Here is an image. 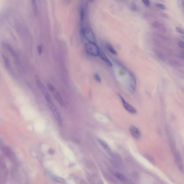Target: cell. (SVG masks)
I'll return each mask as SVG.
<instances>
[{"label": "cell", "instance_id": "obj_4", "mask_svg": "<svg viewBox=\"0 0 184 184\" xmlns=\"http://www.w3.org/2000/svg\"><path fill=\"white\" fill-rule=\"evenodd\" d=\"M48 88L49 89L50 91L51 92L53 96L57 100V101L58 102V103L61 105L63 106L64 105V103L62 97L61 95L60 92L58 91L57 89L55 88L54 86H52L51 84H48Z\"/></svg>", "mask_w": 184, "mask_h": 184}, {"label": "cell", "instance_id": "obj_10", "mask_svg": "<svg viewBox=\"0 0 184 184\" xmlns=\"http://www.w3.org/2000/svg\"><path fill=\"white\" fill-rule=\"evenodd\" d=\"M31 7H32V8H33V11L34 15L35 16H38L39 11H38V7H37L36 1L33 0L31 1Z\"/></svg>", "mask_w": 184, "mask_h": 184}, {"label": "cell", "instance_id": "obj_1", "mask_svg": "<svg viewBox=\"0 0 184 184\" xmlns=\"http://www.w3.org/2000/svg\"><path fill=\"white\" fill-rule=\"evenodd\" d=\"M43 96H44L45 100L47 102V105L49 107L50 111L51 112L52 115L54 117L55 120H56V122H57L58 124L60 126H62L63 119L62 116L60 114L58 110L57 109L56 106H55L54 102L51 100L48 91L43 93Z\"/></svg>", "mask_w": 184, "mask_h": 184}, {"label": "cell", "instance_id": "obj_6", "mask_svg": "<svg viewBox=\"0 0 184 184\" xmlns=\"http://www.w3.org/2000/svg\"><path fill=\"white\" fill-rule=\"evenodd\" d=\"M130 133L132 136V137L134 138L135 139H139L141 136V133L140 131L138 129L137 127H136L133 125H132L129 128Z\"/></svg>", "mask_w": 184, "mask_h": 184}, {"label": "cell", "instance_id": "obj_17", "mask_svg": "<svg viewBox=\"0 0 184 184\" xmlns=\"http://www.w3.org/2000/svg\"><path fill=\"white\" fill-rule=\"evenodd\" d=\"M142 2L144 3V5H146V7H149L150 5V2L149 1H148V0H145V1L144 0Z\"/></svg>", "mask_w": 184, "mask_h": 184}, {"label": "cell", "instance_id": "obj_18", "mask_svg": "<svg viewBox=\"0 0 184 184\" xmlns=\"http://www.w3.org/2000/svg\"><path fill=\"white\" fill-rule=\"evenodd\" d=\"M178 46L180 47L182 49H184V42H180L178 43Z\"/></svg>", "mask_w": 184, "mask_h": 184}, {"label": "cell", "instance_id": "obj_7", "mask_svg": "<svg viewBox=\"0 0 184 184\" xmlns=\"http://www.w3.org/2000/svg\"><path fill=\"white\" fill-rule=\"evenodd\" d=\"M129 85H130V90L131 92L133 93L136 90V86H137V83H136V80L135 78V76L133 75V74H132V73H130V82H129Z\"/></svg>", "mask_w": 184, "mask_h": 184}, {"label": "cell", "instance_id": "obj_11", "mask_svg": "<svg viewBox=\"0 0 184 184\" xmlns=\"http://www.w3.org/2000/svg\"><path fill=\"white\" fill-rule=\"evenodd\" d=\"M106 47L107 49L109 50L110 52L113 55H117V51H116V50L114 49V47H112L111 44H109V43H106Z\"/></svg>", "mask_w": 184, "mask_h": 184}, {"label": "cell", "instance_id": "obj_13", "mask_svg": "<svg viewBox=\"0 0 184 184\" xmlns=\"http://www.w3.org/2000/svg\"><path fill=\"white\" fill-rule=\"evenodd\" d=\"M155 5H156L157 8H159L161 9H163V10L166 9L165 5H163V4H162V3H156V4H155Z\"/></svg>", "mask_w": 184, "mask_h": 184}, {"label": "cell", "instance_id": "obj_2", "mask_svg": "<svg viewBox=\"0 0 184 184\" xmlns=\"http://www.w3.org/2000/svg\"><path fill=\"white\" fill-rule=\"evenodd\" d=\"M82 35L83 39L88 43H96V39L95 34L89 27H82Z\"/></svg>", "mask_w": 184, "mask_h": 184}, {"label": "cell", "instance_id": "obj_14", "mask_svg": "<svg viewBox=\"0 0 184 184\" xmlns=\"http://www.w3.org/2000/svg\"><path fill=\"white\" fill-rule=\"evenodd\" d=\"M116 176H117V178H118V179H120V180H122V181H124V180H126V179H125V177L123 175L120 174L116 173Z\"/></svg>", "mask_w": 184, "mask_h": 184}, {"label": "cell", "instance_id": "obj_15", "mask_svg": "<svg viewBox=\"0 0 184 184\" xmlns=\"http://www.w3.org/2000/svg\"><path fill=\"white\" fill-rule=\"evenodd\" d=\"M94 77H95V80H96L97 82H101V77L99 76L98 74L95 73V74L94 75Z\"/></svg>", "mask_w": 184, "mask_h": 184}, {"label": "cell", "instance_id": "obj_8", "mask_svg": "<svg viewBox=\"0 0 184 184\" xmlns=\"http://www.w3.org/2000/svg\"><path fill=\"white\" fill-rule=\"evenodd\" d=\"M98 142L99 144L101 145V147L104 149V150L107 152L109 154H111L112 151L111 150V148H110L109 145L103 140L101 139H99Z\"/></svg>", "mask_w": 184, "mask_h": 184}, {"label": "cell", "instance_id": "obj_16", "mask_svg": "<svg viewBox=\"0 0 184 184\" xmlns=\"http://www.w3.org/2000/svg\"><path fill=\"white\" fill-rule=\"evenodd\" d=\"M176 30L180 34L184 35V30L183 29H182V28H180V27H176Z\"/></svg>", "mask_w": 184, "mask_h": 184}, {"label": "cell", "instance_id": "obj_5", "mask_svg": "<svg viewBox=\"0 0 184 184\" xmlns=\"http://www.w3.org/2000/svg\"><path fill=\"white\" fill-rule=\"evenodd\" d=\"M120 98L121 99V101L122 102V104L124 106L125 109L127 111L130 112L132 114H135L137 113V110L135 109V108L133 106H132L131 105H130L129 103H127V101H126L125 100L124 98L122 97V96H120V95H119Z\"/></svg>", "mask_w": 184, "mask_h": 184}, {"label": "cell", "instance_id": "obj_20", "mask_svg": "<svg viewBox=\"0 0 184 184\" xmlns=\"http://www.w3.org/2000/svg\"><path fill=\"white\" fill-rule=\"evenodd\" d=\"M182 38H183V39H184V36H182Z\"/></svg>", "mask_w": 184, "mask_h": 184}, {"label": "cell", "instance_id": "obj_3", "mask_svg": "<svg viewBox=\"0 0 184 184\" xmlns=\"http://www.w3.org/2000/svg\"><path fill=\"white\" fill-rule=\"evenodd\" d=\"M85 49L86 53L90 56L93 57L99 56L101 50L96 43L87 42L85 45Z\"/></svg>", "mask_w": 184, "mask_h": 184}, {"label": "cell", "instance_id": "obj_12", "mask_svg": "<svg viewBox=\"0 0 184 184\" xmlns=\"http://www.w3.org/2000/svg\"><path fill=\"white\" fill-rule=\"evenodd\" d=\"M51 177L54 179V180H55L56 182H59V183L64 184V183H65V180L63 179V178H62L60 177V176H55V175H52V176H51Z\"/></svg>", "mask_w": 184, "mask_h": 184}, {"label": "cell", "instance_id": "obj_19", "mask_svg": "<svg viewBox=\"0 0 184 184\" xmlns=\"http://www.w3.org/2000/svg\"><path fill=\"white\" fill-rule=\"evenodd\" d=\"M180 57H181V58H182V59H184V53H182V54L180 55Z\"/></svg>", "mask_w": 184, "mask_h": 184}, {"label": "cell", "instance_id": "obj_9", "mask_svg": "<svg viewBox=\"0 0 184 184\" xmlns=\"http://www.w3.org/2000/svg\"><path fill=\"white\" fill-rule=\"evenodd\" d=\"M99 56L101 58V60H103L104 62L108 66H109V67H112V63L110 61L109 58L106 56V55H105V54L104 52H103L102 51H101L100 54H99Z\"/></svg>", "mask_w": 184, "mask_h": 184}]
</instances>
